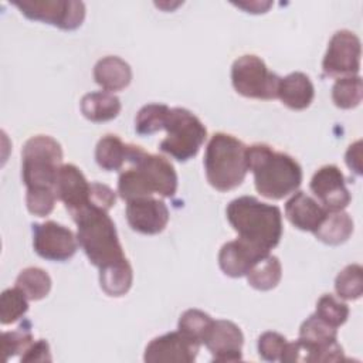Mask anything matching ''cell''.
<instances>
[{
    "mask_svg": "<svg viewBox=\"0 0 363 363\" xmlns=\"http://www.w3.org/2000/svg\"><path fill=\"white\" fill-rule=\"evenodd\" d=\"M128 162L132 166L123 170L118 179L121 199L129 201L152 194L174 196L177 173L166 157L147 153L140 146L128 145Z\"/></svg>",
    "mask_w": 363,
    "mask_h": 363,
    "instance_id": "cell-1",
    "label": "cell"
},
{
    "mask_svg": "<svg viewBox=\"0 0 363 363\" xmlns=\"http://www.w3.org/2000/svg\"><path fill=\"white\" fill-rule=\"evenodd\" d=\"M247 166L254 174L257 191L272 200L295 193L302 182V167L289 155L265 143L247 146Z\"/></svg>",
    "mask_w": 363,
    "mask_h": 363,
    "instance_id": "cell-2",
    "label": "cell"
},
{
    "mask_svg": "<svg viewBox=\"0 0 363 363\" xmlns=\"http://www.w3.org/2000/svg\"><path fill=\"white\" fill-rule=\"evenodd\" d=\"M225 214L238 238L268 252L279 244L282 214L277 206L252 196H241L230 201Z\"/></svg>",
    "mask_w": 363,
    "mask_h": 363,
    "instance_id": "cell-3",
    "label": "cell"
},
{
    "mask_svg": "<svg viewBox=\"0 0 363 363\" xmlns=\"http://www.w3.org/2000/svg\"><path fill=\"white\" fill-rule=\"evenodd\" d=\"M71 217L77 224V240L91 264L101 269L126 258L106 210L86 206Z\"/></svg>",
    "mask_w": 363,
    "mask_h": 363,
    "instance_id": "cell-4",
    "label": "cell"
},
{
    "mask_svg": "<svg viewBox=\"0 0 363 363\" xmlns=\"http://www.w3.org/2000/svg\"><path fill=\"white\" fill-rule=\"evenodd\" d=\"M247 146L228 133L217 132L208 140L204 155L207 182L218 191L238 187L248 172Z\"/></svg>",
    "mask_w": 363,
    "mask_h": 363,
    "instance_id": "cell-5",
    "label": "cell"
},
{
    "mask_svg": "<svg viewBox=\"0 0 363 363\" xmlns=\"http://www.w3.org/2000/svg\"><path fill=\"white\" fill-rule=\"evenodd\" d=\"M62 162L61 145L48 135L31 136L21 150V177L27 189H54Z\"/></svg>",
    "mask_w": 363,
    "mask_h": 363,
    "instance_id": "cell-6",
    "label": "cell"
},
{
    "mask_svg": "<svg viewBox=\"0 0 363 363\" xmlns=\"http://www.w3.org/2000/svg\"><path fill=\"white\" fill-rule=\"evenodd\" d=\"M163 129L167 135L159 147L179 162L194 157L207 138L203 122L184 108H170Z\"/></svg>",
    "mask_w": 363,
    "mask_h": 363,
    "instance_id": "cell-7",
    "label": "cell"
},
{
    "mask_svg": "<svg viewBox=\"0 0 363 363\" xmlns=\"http://www.w3.org/2000/svg\"><path fill=\"white\" fill-rule=\"evenodd\" d=\"M279 79L281 78L269 71L265 62L254 54L238 57L231 67V84L234 89L245 98L275 99Z\"/></svg>",
    "mask_w": 363,
    "mask_h": 363,
    "instance_id": "cell-8",
    "label": "cell"
},
{
    "mask_svg": "<svg viewBox=\"0 0 363 363\" xmlns=\"http://www.w3.org/2000/svg\"><path fill=\"white\" fill-rule=\"evenodd\" d=\"M299 343L305 350V362H340L343 349L337 343V329L315 313L299 328Z\"/></svg>",
    "mask_w": 363,
    "mask_h": 363,
    "instance_id": "cell-9",
    "label": "cell"
},
{
    "mask_svg": "<svg viewBox=\"0 0 363 363\" xmlns=\"http://www.w3.org/2000/svg\"><path fill=\"white\" fill-rule=\"evenodd\" d=\"M27 18L75 30L85 18V4L75 0H24L13 3Z\"/></svg>",
    "mask_w": 363,
    "mask_h": 363,
    "instance_id": "cell-10",
    "label": "cell"
},
{
    "mask_svg": "<svg viewBox=\"0 0 363 363\" xmlns=\"http://www.w3.org/2000/svg\"><path fill=\"white\" fill-rule=\"evenodd\" d=\"M362 44L359 37L349 30L336 31L322 61L323 74L328 77L357 75L360 69Z\"/></svg>",
    "mask_w": 363,
    "mask_h": 363,
    "instance_id": "cell-11",
    "label": "cell"
},
{
    "mask_svg": "<svg viewBox=\"0 0 363 363\" xmlns=\"http://www.w3.org/2000/svg\"><path fill=\"white\" fill-rule=\"evenodd\" d=\"M33 227L34 251L48 261H67L78 250V240L74 233L55 221L35 223Z\"/></svg>",
    "mask_w": 363,
    "mask_h": 363,
    "instance_id": "cell-12",
    "label": "cell"
},
{
    "mask_svg": "<svg viewBox=\"0 0 363 363\" xmlns=\"http://www.w3.org/2000/svg\"><path fill=\"white\" fill-rule=\"evenodd\" d=\"M201 343L186 336L180 330L169 332L150 340L145 349L147 363H193Z\"/></svg>",
    "mask_w": 363,
    "mask_h": 363,
    "instance_id": "cell-13",
    "label": "cell"
},
{
    "mask_svg": "<svg viewBox=\"0 0 363 363\" xmlns=\"http://www.w3.org/2000/svg\"><path fill=\"white\" fill-rule=\"evenodd\" d=\"M309 187L328 211L345 210L352 200L345 176L335 164H326L318 169L311 179Z\"/></svg>",
    "mask_w": 363,
    "mask_h": 363,
    "instance_id": "cell-14",
    "label": "cell"
},
{
    "mask_svg": "<svg viewBox=\"0 0 363 363\" xmlns=\"http://www.w3.org/2000/svg\"><path fill=\"white\" fill-rule=\"evenodd\" d=\"M126 203V220L133 231L153 235L166 228L169 223V208L164 201L147 196Z\"/></svg>",
    "mask_w": 363,
    "mask_h": 363,
    "instance_id": "cell-15",
    "label": "cell"
},
{
    "mask_svg": "<svg viewBox=\"0 0 363 363\" xmlns=\"http://www.w3.org/2000/svg\"><path fill=\"white\" fill-rule=\"evenodd\" d=\"M203 343L213 354L214 362H237L242 359L244 335L231 320H213Z\"/></svg>",
    "mask_w": 363,
    "mask_h": 363,
    "instance_id": "cell-16",
    "label": "cell"
},
{
    "mask_svg": "<svg viewBox=\"0 0 363 363\" xmlns=\"http://www.w3.org/2000/svg\"><path fill=\"white\" fill-rule=\"evenodd\" d=\"M54 190L71 216L89 206L91 183L75 164L68 163L60 167Z\"/></svg>",
    "mask_w": 363,
    "mask_h": 363,
    "instance_id": "cell-17",
    "label": "cell"
},
{
    "mask_svg": "<svg viewBox=\"0 0 363 363\" xmlns=\"http://www.w3.org/2000/svg\"><path fill=\"white\" fill-rule=\"evenodd\" d=\"M269 252L261 250L241 238L225 242L218 252V265L221 271L231 278H241L261 258Z\"/></svg>",
    "mask_w": 363,
    "mask_h": 363,
    "instance_id": "cell-18",
    "label": "cell"
},
{
    "mask_svg": "<svg viewBox=\"0 0 363 363\" xmlns=\"http://www.w3.org/2000/svg\"><path fill=\"white\" fill-rule=\"evenodd\" d=\"M328 210L305 191L295 194L285 203V216L289 223L302 231L313 233L323 221Z\"/></svg>",
    "mask_w": 363,
    "mask_h": 363,
    "instance_id": "cell-19",
    "label": "cell"
},
{
    "mask_svg": "<svg viewBox=\"0 0 363 363\" xmlns=\"http://www.w3.org/2000/svg\"><path fill=\"white\" fill-rule=\"evenodd\" d=\"M315 96V88L309 77L303 72H292L279 79L277 98L294 111L306 109Z\"/></svg>",
    "mask_w": 363,
    "mask_h": 363,
    "instance_id": "cell-20",
    "label": "cell"
},
{
    "mask_svg": "<svg viewBox=\"0 0 363 363\" xmlns=\"http://www.w3.org/2000/svg\"><path fill=\"white\" fill-rule=\"evenodd\" d=\"M94 79L104 91L112 94L125 89L130 84L132 69L125 60L116 55H108L95 64Z\"/></svg>",
    "mask_w": 363,
    "mask_h": 363,
    "instance_id": "cell-21",
    "label": "cell"
},
{
    "mask_svg": "<svg viewBox=\"0 0 363 363\" xmlns=\"http://www.w3.org/2000/svg\"><path fill=\"white\" fill-rule=\"evenodd\" d=\"M81 112L91 122H106L115 119L121 112V101L106 91L85 94L81 99Z\"/></svg>",
    "mask_w": 363,
    "mask_h": 363,
    "instance_id": "cell-22",
    "label": "cell"
},
{
    "mask_svg": "<svg viewBox=\"0 0 363 363\" xmlns=\"http://www.w3.org/2000/svg\"><path fill=\"white\" fill-rule=\"evenodd\" d=\"M353 233V220L343 211H328L320 225L313 231L315 237L329 245H339L352 235Z\"/></svg>",
    "mask_w": 363,
    "mask_h": 363,
    "instance_id": "cell-23",
    "label": "cell"
},
{
    "mask_svg": "<svg viewBox=\"0 0 363 363\" xmlns=\"http://www.w3.org/2000/svg\"><path fill=\"white\" fill-rule=\"evenodd\" d=\"M132 281L133 271L128 258L99 269L101 288L109 296H123L130 289Z\"/></svg>",
    "mask_w": 363,
    "mask_h": 363,
    "instance_id": "cell-24",
    "label": "cell"
},
{
    "mask_svg": "<svg viewBox=\"0 0 363 363\" xmlns=\"http://www.w3.org/2000/svg\"><path fill=\"white\" fill-rule=\"evenodd\" d=\"M95 160L99 167L108 172L122 169L123 163L128 162V143L116 135L102 136L95 147Z\"/></svg>",
    "mask_w": 363,
    "mask_h": 363,
    "instance_id": "cell-25",
    "label": "cell"
},
{
    "mask_svg": "<svg viewBox=\"0 0 363 363\" xmlns=\"http://www.w3.org/2000/svg\"><path fill=\"white\" fill-rule=\"evenodd\" d=\"M250 286L258 291H269L274 289L282 277V267L275 255H265L245 275Z\"/></svg>",
    "mask_w": 363,
    "mask_h": 363,
    "instance_id": "cell-26",
    "label": "cell"
},
{
    "mask_svg": "<svg viewBox=\"0 0 363 363\" xmlns=\"http://www.w3.org/2000/svg\"><path fill=\"white\" fill-rule=\"evenodd\" d=\"M16 286L20 288L30 301H40L50 294L51 278L44 269L28 267L21 269L17 275Z\"/></svg>",
    "mask_w": 363,
    "mask_h": 363,
    "instance_id": "cell-27",
    "label": "cell"
},
{
    "mask_svg": "<svg viewBox=\"0 0 363 363\" xmlns=\"http://www.w3.org/2000/svg\"><path fill=\"white\" fill-rule=\"evenodd\" d=\"M363 98V82L359 75L340 77L332 86V101L340 109L356 108Z\"/></svg>",
    "mask_w": 363,
    "mask_h": 363,
    "instance_id": "cell-28",
    "label": "cell"
},
{
    "mask_svg": "<svg viewBox=\"0 0 363 363\" xmlns=\"http://www.w3.org/2000/svg\"><path fill=\"white\" fill-rule=\"evenodd\" d=\"M335 291L343 299H359L363 294V268L359 264L345 267L335 279Z\"/></svg>",
    "mask_w": 363,
    "mask_h": 363,
    "instance_id": "cell-29",
    "label": "cell"
},
{
    "mask_svg": "<svg viewBox=\"0 0 363 363\" xmlns=\"http://www.w3.org/2000/svg\"><path fill=\"white\" fill-rule=\"evenodd\" d=\"M28 301L30 299L17 286L4 289L0 296V322L10 325L18 320L28 311Z\"/></svg>",
    "mask_w": 363,
    "mask_h": 363,
    "instance_id": "cell-30",
    "label": "cell"
},
{
    "mask_svg": "<svg viewBox=\"0 0 363 363\" xmlns=\"http://www.w3.org/2000/svg\"><path fill=\"white\" fill-rule=\"evenodd\" d=\"M170 108L164 104H147L139 109L135 118V129L139 135H152L162 130Z\"/></svg>",
    "mask_w": 363,
    "mask_h": 363,
    "instance_id": "cell-31",
    "label": "cell"
},
{
    "mask_svg": "<svg viewBox=\"0 0 363 363\" xmlns=\"http://www.w3.org/2000/svg\"><path fill=\"white\" fill-rule=\"evenodd\" d=\"M211 316L200 309H187L182 313L179 319V330L193 340L203 343L208 329L213 325Z\"/></svg>",
    "mask_w": 363,
    "mask_h": 363,
    "instance_id": "cell-32",
    "label": "cell"
},
{
    "mask_svg": "<svg viewBox=\"0 0 363 363\" xmlns=\"http://www.w3.org/2000/svg\"><path fill=\"white\" fill-rule=\"evenodd\" d=\"M315 315L333 328H339L349 318V306L337 301L332 294H325L316 302Z\"/></svg>",
    "mask_w": 363,
    "mask_h": 363,
    "instance_id": "cell-33",
    "label": "cell"
},
{
    "mask_svg": "<svg viewBox=\"0 0 363 363\" xmlns=\"http://www.w3.org/2000/svg\"><path fill=\"white\" fill-rule=\"evenodd\" d=\"M57 194L54 189L48 187H37V189H27L26 193V204L31 214L37 217L48 216L55 206Z\"/></svg>",
    "mask_w": 363,
    "mask_h": 363,
    "instance_id": "cell-34",
    "label": "cell"
},
{
    "mask_svg": "<svg viewBox=\"0 0 363 363\" xmlns=\"http://www.w3.org/2000/svg\"><path fill=\"white\" fill-rule=\"evenodd\" d=\"M33 335L27 328H18L17 330L1 333V352L4 362L16 354H23L33 343Z\"/></svg>",
    "mask_w": 363,
    "mask_h": 363,
    "instance_id": "cell-35",
    "label": "cell"
},
{
    "mask_svg": "<svg viewBox=\"0 0 363 363\" xmlns=\"http://www.w3.org/2000/svg\"><path fill=\"white\" fill-rule=\"evenodd\" d=\"M286 346V339L278 332H264L258 337V354L267 362H277L281 359Z\"/></svg>",
    "mask_w": 363,
    "mask_h": 363,
    "instance_id": "cell-36",
    "label": "cell"
},
{
    "mask_svg": "<svg viewBox=\"0 0 363 363\" xmlns=\"http://www.w3.org/2000/svg\"><path fill=\"white\" fill-rule=\"evenodd\" d=\"M116 201V193L106 184L92 182L91 183V196H89V206L99 207L102 210L109 211Z\"/></svg>",
    "mask_w": 363,
    "mask_h": 363,
    "instance_id": "cell-37",
    "label": "cell"
},
{
    "mask_svg": "<svg viewBox=\"0 0 363 363\" xmlns=\"http://www.w3.org/2000/svg\"><path fill=\"white\" fill-rule=\"evenodd\" d=\"M21 363H33V362H51L50 346L48 342L44 339H38L33 342L28 349L20 357Z\"/></svg>",
    "mask_w": 363,
    "mask_h": 363,
    "instance_id": "cell-38",
    "label": "cell"
},
{
    "mask_svg": "<svg viewBox=\"0 0 363 363\" xmlns=\"http://www.w3.org/2000/svg\"><path fill=\"white\" fill-rule=\"evenodd\" d=\"M345 160L350 170H353L357 174H362V140H356L349 146Z\"/></svg>",
    "mask_w": 363,
    "mask_h": 363,
    "instance_id": "cell-39",
    "label": "cell"
},
{
    "mask_svg": "<svg viewBox=\"0 0 363 363\" xmlns=\"http://www.w3.org/2000/svg\"><path fill=\"white\" fill-rule=\"evenodd\" d=\"M233 4L240 9H244L247 13H254V14L265 13L272 6L271 1H238Z\"/></svg>",
    "mask_w": 363,
    "mask_h": 363,
    "instance_id": "cell-40",
    "label": "cell"
}]
</instances>
